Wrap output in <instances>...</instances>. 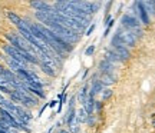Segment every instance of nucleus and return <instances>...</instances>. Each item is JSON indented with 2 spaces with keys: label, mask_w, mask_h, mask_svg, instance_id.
<instances>
[{
  "label": "nucleus",
  "mask_w": 155,
  "mask_h": 133,
  "mask_svg": "<svg viewBox=\"0 0 155 133\" xmlns=\"http://www.w3.org/2000/svg\"><path fill=\"white\" fill-rule=\"evenodd\" d=\"M115 34L118 36L119 42H121L124 46H127V47H132L134 44L137 43V36H135V33L131 32V30L124 29L122 26L118 29V32H116Z\"/></svg>",
  "instance_id": "obj_1"
},
{
  "label": "nucleus",
  "mask_w": 155,
  "mask_h": 133,
  "mask_svg": "<svg viewBox=\"0 0 155 133\" xmlns=\"http://www.w3.org/2000/svg\"><path fill=\"white\" fill-rule=\"evenodd\" d=\"M76 120L79 123H86V120H88V113H86V110H85L83 107H81V109H79V112H78Z\"/></svg>",
  "instance_id": "obj_13"
},
{
  "label": "nucleus",
  "mask_w": 155,
  "mask_h": 133,
  "mask_svg": "<svg viewBox=\"0 0 155 133\" xmlns=\"http://www.w3.org/2000/svg\"><path fill=\"white\" fill-rule=\"evenodd\" d=\"M56 103H58L56 100H52V102H50V103H49V106H50V107H55V106H56Z\"/></svg>",
  "instance_id": "obj_22"
},
{
  "label": "nucleus",
  "mask_w": 155,
  "mask_h": 133,
  "mask_svg": "<svg viewBox=\"0 0 155 133\" xmlns=\"http://www.w3.org/2000/svg\"><path fill=\"white\" fill-rule=\"evenodd\" d=\"M7 17L10 19V22L13 23V24H16V26H19L20 23H22V17H19L16 14V13H13V11H7Z\"/></svg>",
  "instance_id": "obj_14"
},
{
  "label": "nucleus",
  "mask_w": 155,
  "mask_h": 133,
  "mask_svg": "<svg viewBox=\"0 0 155 133\" xmlns=\"http://www.w3.org/2000/svg\"><path fill=\"white\" fill-rule=\"evenodd\" d=\"M94 52H95V44H91L88 49L85 50V55H86V56H91V55H94Z\"/></svg>",
  "instance_id": "obj_19"
},
{
  "label": "nucleus",
  "mask_w": 155,
  "mask_h": 133,
  "mask_svg": "<svg viewBox=\"0 0 155 133\" xmlns=\"http://www.w3.org/2000/svg\"><path fill=\"white\" fill-rule=\"evenodd\" d=\"M99 69H101V72L102 73H111V74H114V69H115V66L112 65L111 62H108V60H104L99 63Z\"/></svg>",
  "instance_id": "obj_9"
},
{
  "label": "nucleus",
  "mask_w": 155,
  "mask_h": 133,
  "mask_svg": "<svg viewBox=\"0 0 155 133\" xmlns=\"http://www.w3.org/2000/svg\"><path fill=\"white\" fill-rule=\"evenodd\" d=\"M112 96V90L111 89H105V90H104V92H102V99H109V97H111Z\"/></svg>",
  "instance_id": "obj_18"
},
{
  "label": "nucleus",
  "mask_w": 155,
  "mask_h": 133,
  "mask_svg": "<svg viewBox=\"0 0 155 133\" xmlns=\"http://www.w3.org/2000/svg\"><path fill=\"white\" fill-rule=\"evenodd\" d=\"M135 6L138 7V13H139V17H141V22L144 23V24H148V23H150V16H148V13L145 10V7L142 6V2H137Z\"/></svg>",
  "instance_id": "obj_6"
},
{
  "label": "nucleus",
  "mask_w": 155,
  "mask_h": 133,
  "mask_svg": "<svg viewBox=\"0 0 155 133\" xmlns=\"http://www.w3.org/2000/svg\"><path fill=\"white\" fill-rule=\"evenodd\" d=\"M39 66H40V69L43 70L48 76H50V78H53V76H56V72H55V67L49 66V65H46V63H43V62H40L39 63Z\"/></svg>",
  "instance_id": "obj_11"
},
{
  "label": "nucleus",
  "mask_w": 155,
  "mask_h": 133,
  "mask_svg": "<svg viewBox=\"0 0 155 133\" xmlns=\"http://www.w3.org/2000/svg\"><path fill=\"white\" fill-rule=\"evenodd\" d=\"M3 52L7 55V57H10V59H13V60H16L17 63L23 65L25 67H28L29 63L25 60V57L22 56V53H20L17 49H15L13 46H10V44H5V46H3Z\"/></svg>",
  "instance_id": "obj_3"
},
{
  "label": "nucleus",
  "mask_w": 155,
  "mask_h": 133,
  "mask_svg": "<svg viewBox=\"0 0 155 133\" xmlns=\"http://www.w3.org/2000/svg\"><path fill=\"white\" fill-rule=\"evenodd\" d=\"M114 52H115L118 56H121L124 60H127V59H129V56H131V53H129V50H128L127 46H124V44H118V46H115L114 47Z\"/></svg>",
  "instance_id": "obj_5"
},
{
  "label": "nucleus",
  "mask_w": 155,
  "mask_h": 133,
  "mask_svg": "<svg viewBox=\"0 0 155 133\" xmlns=\"http://www.w3.org/2000/svg\"><path fill=\"white\" fill-rule=\"evenodd\" d=\"M69 126H71V133H79L81 132V129H79V122H78L76 119H75Z\"/></svg>",
  "instance_id": "obj_17"
},
{
  "label": "nucleus",
  "mask_w": 155,
  "mask_h": 133,
  "mask_svg": "<svg viewBox=\"0 0 155 133\" xmlns=\"http://www.w3.org/2000/svg\"><path fill=\"white\" fill-rule=\"evenodd\" d=\"M142 6L145 7V10L148 14H154L155 16V5L154 2H142Z\"/></svg>",
  "instance_id": "obj_15"
},
{
  "label": "nucleus",
  "mask_w": 155,
  "mask_h": 133,
  "mask_svg": "<svg viewBox=\"0 0 155 133\" xmlns=\"http://www.w3.org/2000/svg\"><path fill=\"white\" fill-rule=\"evenodd\" d=\"M154 125H155V120H154Z\"/></svg>",
  "instance_id": "obj_24"
},
{
  "label": "nucleus",
  "mask_w": 155,
  "mask_h": 133,
  "mask_svg": "<svg viewBox=\"0 0 155 133\" xmlns=\"http://www.w3.org/2000/svg\"><path fill=\"white\" fill-rule=\"evenodd\" d=\"M88 96H89L88 86H83L82 90H81V92H79V94H78V99H79V102H81L82 105H85V103H86V100H88Z\"/></svg>",
  "instance_id": "obj_12"
},
{
  "label": "nucleus",
  "mask_w": 155,
  "mask_h": 133,
  "mask_svg": "<svg viewBox=\"0 0 155 133\" xmlns=\"http://www.w3.org/2000/svg\"><path fill=\"white\" fill-rule=\"evenodd\" d=\"M101 82L104 83V86H108V84H112L116 82V76L115 74H111V73H102L101 76Z\"/></svg>",
  "instance_id": "obj_10"
},
{
  "label": "nucleus",
  "mask_w": 155,
  "mask_h": 133,
  "mask_svg": "<svg viewBox=\"0 0 155 133\" xmlns=\"http://www.w3.org/2000/svg\"><path fill=\"white\" fill-rule=\"evenodd\" d=\"M95 107H96V110H101L102 109V103L101 102H95Z\"/></svg>",
  "instance_id": "obj_21"
},
{
  "label": "nucleus",
  "mask_w": 155,
  "mask_h": 133,
  "mask_svg": "<svg viewBox=\"0 0 155 133\" xmlns=\"http://www.w3.org/2000/svg\"><path fill=\"white\" fill-rule=\"evenodd\" d=\"M121 23H122V27L127 29V30H132L135 33L141 34V29H139V20L137 17L131 16V14H124L121 17Z\"/></svg>",
  "instance_id": "obj_2"
},
{
  "label": "nucleus",
  "mask_w": 155,
  "mask_h": 133,
  "mask_svg": "<svg viewBox=\"0 0 155 133\" xmlns=\"http://www.w3.org/2000/svg\"><path fill=\"white\" fill-rule=\"evenodd\" d=\"M30 6L36 9V11H43V13H49L53 10V6L45 2H30Z\"/></svg>",
  "instance_id": "obj_4"
},
{
  "label": "nucleus",
  "mask_w": 155,
  "mask_h": 133,
  "mask_svg": "<svg viewBox=\"0 0 155 133\" xmlns=\"http://www.w3.org/2000/svg\"><path fill=\"white\" fill-rule=\"evenodd\" d=\"M104 92V83L101 80H94L92 82V87H91V92H89V96L95 97V94L102 93Z\"/></svg>",
  "instance_id": "obj_7"
},
{
  "label": "nucleus",
  "mask_w": 155,
  "mask_h": 133,
  "mask_svg": "<svg viewBox=\"0 0 155 133\" xmlns=\"http://www.w3.org/2000/svg\"><path fill=\"white\" fill-rule=\"evenodd\" d=\"M94 30H95V24H91V26H89V29L86 30V36H91V34L94 33Z\"/></svg>",
  "instance_id": "obj_20"
},
{
  "label": "nucleus",
  "mask_w": 155,
  "mask_h": 133,
  "mask_svg": "<svg viewBox=\"0 0 155 133\" xmlns=\"http://www.w3.org/2000/svg\"><path fill=\"white\" fill-rule=\"evenodd\" d=\"M105 60L111 62L112 65H116V63H121L124 59H122L121 56L116 55L114 50H108V52H106V55H105Z\"/></svg>",
  "instance_id": "obj_8"
},
{
  "label": "nucleus",
  "mask_w": 155,
  "mask_h": 133,
  "mask_svg": "<svg viewBox=\"0 0 155 133\" xmlns=\"http://www.w3.org/2000/svg\"><path fill=\"white\" fill-rule=\"evenodd\" d=\"M59 133H71V132H68V130H63V129H62V130H59Z\"/></svg>",
  "instance_id": "obj_23"
},
{
  "label": "nucleus",
  "mask_w": 155,
  "mask_h": 133,
  "mask_svg": "<svg viewBox=\"0 0 155 133\" xmlns=\"http://www.w3.org/2000/svg\"><path fill=\"white\" fill-rule=\"evenodd\" d=\"M75 119H76V112H75V109H69V113H68V116H66V123L71 125Z\"/></svg>",
  "instance_id": "obj_16"
}]
</instances>
